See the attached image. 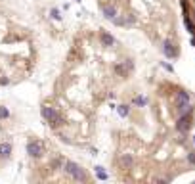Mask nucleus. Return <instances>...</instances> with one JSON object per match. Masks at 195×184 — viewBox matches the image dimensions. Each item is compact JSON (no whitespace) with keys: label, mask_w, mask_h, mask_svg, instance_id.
I'll return each mask as SVG.
<instances>
[{"label":"nucleus","mask_w":195,"mask_h":184,"mask_svg":"<svg viewBox=\"0 0 195 184\" xmlns=\"http://www.w3.org/2000/svg\"><path fill=\"white\" fill-rule=\"evenodd\" d=\"M65 171L73 177V180H88L86 172L80 169L77 163H73V161H65Z\"/></svg>","instance_id":"obj_1"},{"label":"nucleus","mask_w":195,"mask_h":184,"mask_svg":"<svg viewBox=\"0 0 195 184\" xmlns=\"http://www.w3.org/2000/svg\"><path fill=\"white\" fill-rule=\"evenodd\" d=\"M42 152H44V148H42V142H40V140H31V142L27 144V154H29L31 157H40Z\"/></svg>","instance_id":"obj_2"},{"label":"nucleus","mask_w":195,"mask_h":184,"mask_svg":"<svg viewBox=\"0 0 195 184\" xmlns=\"http://www.w3.org/2000/svg\"><path fill=\"white\" fill-rule=\"evenodd\" d=\"M101 12L105 14L107 19H117V8L115 6H101Z\"/></svg>","instance_id":"obj_3"},{"label":"nucleus","mask_w":195,"mask_h":184,"mask_svg":"<svg viewBox=\"0 0 195 184\" xmlns=\"http://www.w3.org/2000/svg\"><path fill=\"white\" fill-rule=\"evenodd\" d=\"M8 115H10V111H8V109H4V108H0V119H6V117H8Z\"/></svg>","instance_id":"obj_6"},{"label":"nucleus","mask_w":195,"mask_h":184,"mask_svg":"<svg viewBox=\"0 0 195 184\" xmlns=\"http://www.w3.org/2000/svg\"><path fill=\"white\" fill-rule=\"evenodd\" d=\"M101 40L105 42V44H113V37H109L107 33H103V34H101Z\"/></svg>","instance_id":"obj_5"},{"label":"nucleus","mask_w":195,"mask_h":184,"mask_svg":"<svg viewBox=\"0 0 195 184\" xmlns=\"http://www.w3.org/2000/svg\"><path fill=\"white\" fill-rule=\"evenodd\" d=\"M11 154V144H0V157H10Z\"/></svg>","instance_id":"obj_4"}]
</instances>
